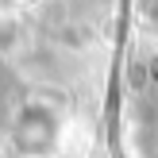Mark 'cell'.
I'll list each match as a JSON object with an SVG mask.
<instances>
[{"mask_svg": "<svg viewBox=\"0 0 158 158\" xmlns=\"http://www.w3.org/2000/svg\"><path fill=\"white\" fill-rule=\"evenodd\" d=\"M15 139H19V147H23V151H31V154L46 151L50 139H54V120H50V112H43V108H27V112L19 116Z\"/></svg>", "mask_w": 158, "mask_h": 158, "instance_id": "cell-1", "label": "cell"}]
</instances>
